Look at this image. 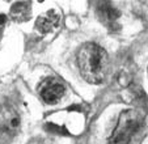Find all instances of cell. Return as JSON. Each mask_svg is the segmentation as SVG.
Segmentation results:
<instances>
[{
	"instance_id": "7a4b0ae2",
	"label": "cell",
	"mask_w": 148,
	"mask_h": 144,
	"mask_svg": "<svg viewBox=\"0 0 148 144\" xmlns=\"http://www.w3.org/2000/svg\"><path fill=\"white\" fill-rule=\"evenodd\" d=\"M144 117L139 110L129 109L121 114L118 123L110 136V144H131L143 126Z\"/></svg>"
},
{
	"instance_id": "3957f363",
	"label": "cell",
	"mask_w": 148,
	"mask_h": 144,
	"mask_svg": "<svg viewBox=\"0 0 148 144\" xmlns=\"http://www.w3.org/2000/svg\"><path fill=\"white\" fill-rule=\"evenodd\" d=\"M21 127V115L8 100H0V144H8Z\"/></svg>"
},
{
	"instance_id": "277c9868",
	"label": "cell",
	"mask_w": 148,
	"mask_h": 144,
	"mask_svg": "<svg viewBox=\"0 0 148 144\" xmlns=\"http://www.w3.org/2000/svg\"><path fill=\"white\" fill-rule=\"evenodd\" d=\"M38 92L41 94L42 100L46 104H58L66 94V85L63 81H60L56 77H47L41 83L38 88Z\"/></svg>"
},
{
	"instance_id": "ba28073f",
	"label": "cell",
	"mask_w": 148,
	"mask_h": 144,
	"mask_svg": "<svg viewBox=\"0 0 148 144\" xmlns=\"http://www.w3.org/2000/svg\"><path fill=\"white\" fill-rule=\"evenodd\" d=\"M5 22H7V16L5 14H3V13H0V38H1V34H3Z\"/></svg>"
},
{
	"instance_id": "5b68a950",
	"label": "cell",
	"mask_w": 148,
	"mask_h": 144,
	"mask_svg": "<svg viewBox=\"0 0 148 144\" xmlns=\"http://www.w3.org/2000/svg\"><path fill=\"white\" fill-rule=\"evenodd\" d=\"M97 16L106 28L115 29L118 26V20L121 14L118 9L110 3H101L97 7Z\"/></svg>"
},
{
	"instance_id": "6da1fadb",
	"label": "cell",
	"mask_w": 148,
	"mask_h": 144,
	"mask_svg": "<svg viewBox=\"0 0 148 144\" xmlns=\"http://www.w3.org/2000/svg\"><path fill=\"white\" fill-rule=\"evenodd\" d=\"M77 67L80 75L90 84H100L109 72V56L101 46L85 43L77 51Z\"/></svg>"
},
{
	"instance_id": "8992f818",
	"label": "cell",
	"mask_w": 148,
	"mask_h": 144,
	"mask_svg": "<svg viewBox=\"0 0 148 144\" xmlns=\"http://www.w3.org/2000/svg\"><path fill=\"white\" fill-rule=\"evenodd\" d=\"M60 21V13L56 9H50V11L42 13L36 21V29L39 33H50L58 26Z\"/></svg>"
},
{
	"instance_id": "52a82bcc",
	"label": "cell",
	"mask_w": 148,
	"mask_h": 144,
	"mask_svg": "<svg viewBox=\"0 0 148 144\" xmlns=\"http://www.w3.org/2000/svg\"><path fill=\"white\" fill-rule=\"evenodd\" d=\"M9 17L14 22H25L32 17V4L29 1H18L12 5Z\"/></svg>"
}]
</instances>
